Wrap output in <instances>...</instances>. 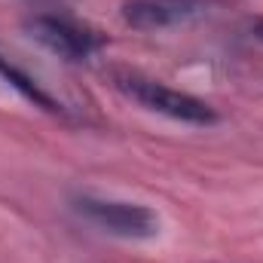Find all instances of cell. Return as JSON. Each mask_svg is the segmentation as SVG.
I'll list each match as a JSON object with an SVG mask.
<instances>
[{
    "label": "cell",
    "instance_id": "cell-1",
    "mask_svg": "<svg viewBox=\"0 0 263 263\" xmlns=\"http://www.w3.org/2000/svg\"><path fill=\"white\" fill-rule=\"evenodd\" d=\"M110 80L126 98H132L144 110H153L159 117H168V120L187 123V126H214L217 123V110L208 101H202L190 92H178L153 77H144L138 70H114Z\"/></svg>",
    "mask_w": 263,
    "mask_h": 263
},
{
    "label": "cell",
    "instance_id": "cell-2",
    "mask_svg": "<svg viewBox=\"0 0 263 263\" xmlns=\"http://www.w3.org/2000/svg\"><path fill=\"white\" fill-rule=\"evenodd\" d=\"M70 208L101 233L120 236V239H153L159 233V214L150 205L126 202V199H104V196H73Z\"/></svg>",
    "mask_w": 263,
    "mask_h": 263
},
{
    "label": "cell",
    "instance_id": "cell-3",
    "mask_svg": "<svg viewBox=\"0 0 263 263\" xmlns=\"http://www.w3.org/2000/svg\"><path fill=\"white\" fill-rule=\"evenodd\" d=\"M25 31L31 40H37L40 46H46L52 55L65 59V62H86L89 55H95L101 49V37L98 31L77 25L65 15H52V12H37L25 22Z\"/></svg>",
    "mask_w": 263,
    "mask_h": 263
},
{
    "label": "cell",
    "instance_id": "cell-4",
    "mask_svg": "<svg viewBox=\"0 0 263 263\" xmlns=\"http://www.w3.org/2000/svg\"><path fill=\"white\" fill-rule=\"evenodd\" d=\"M211 0H126L123 22L138 31H162L208 12Z\"/></svg>",
    "mask_w": 263,
    "mask_h": 263
},
{
    "label": "cell",
    "instance_id": "cell-5",
    "mask_svg": "<svg viewBox=\"0 0 263 263\" xmlns=\"http://www.w3.org/2000/svg\"><path fill=\"white\" fill-rule=\"evenodd\" d=\"M0 77L9 80V86H15V89H18L28 101H34L37 107H43V110H49V114H65V107H62L49 92H43V89L37 86V80H31L28 73H22L15 65H9L3 55H0Z\"/></svg>",
    "mask_w": 263,
    "mask_h": 263
},
{
    "label": "cell",
    "instance_id": "cell-6",
    "mask_svg": "<svg viewBox=\"0 0 263 263\" xmlns=\"http://www.w3.org/2000/svg\"><path fill=\"white\" fill-rule=\"evenodd\" d=\"M254 31H257V37L263 40V22H257V25H254Z\"/></svg>",
    "mask_w": 263,
    "mask_h": 263
}]
</instances>
